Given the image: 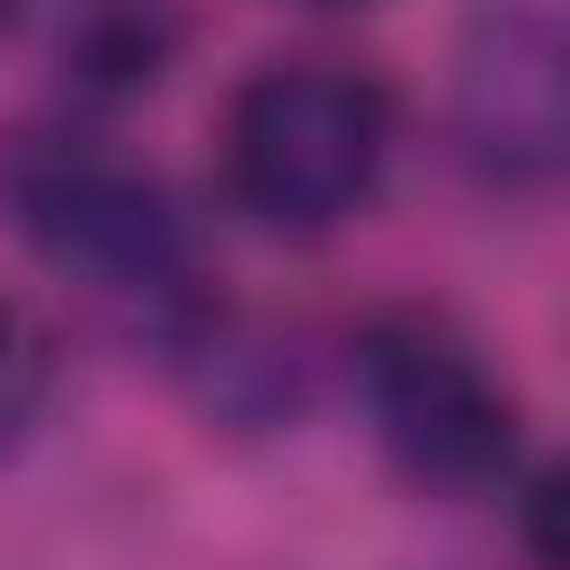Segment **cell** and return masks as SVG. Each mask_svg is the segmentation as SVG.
I'll list each match as a JSON object with an SVG mask.
<instances>
[{
	"label": "cell",
	"mask_w": 570,
	"mask_h": 570,
	"mask_svg": "<svg viewBox=\"0 0 570 570\" xmlns=\"http://www.w3.org/2000/svg\"><path fill=\"white\" fill-rule=\"evenodd\" d=\"M0 223L45 267H62L89 294L142 312L160 338L196 303H214L187 196L160 169H142L134 151H116L107 134H89V125L36 116V125L0 134Z\"/></svg>",
	"instance_id": "cell-1"
},
{
	"label": "cell",
	"mask_w": 570,
	"mask_h": 570,
	"mask_svg": "<svg viewBox=\"0 0 570 570\" xmlns=\"http://www.w3.org/2000/svg\"><path fill=\"white\" fill-rule=\"evenodd\" d=\"M383 169L392 98L356 62H258L223 107V196L276 240H321L356 223Z\"/></svg>",
	"instance_id": "cell-2"
},
{
	"label": "cell",
	"mask_w": 570,
	"mask_h": 570,
	"mask_svg": "<svg viewBox=\"0 0 570 570\" xmlns=\"http://www.w3.org/2000/svg\"><path fill=\"white\" fill-rule=\"evenodd\" d=\"M356 401L374 445L392 454V472L428 499H481L517 472V436L525 410L508 392V374H490L481 338L428 303H383L356 321L347 347Z\"/></svg>",
	"instance_id": "cell-3"
},
{
	"label": "cell",
	"mask_w": 570,
	"mask_h": 570,
	"mask_svg": "<svg viewBox=\"0 0 570 570\" xmlns=\"http://www.w3.org/2000/svg\"><path fill=\"white\" fill-rule=\"evenodd\" d=\"M454 151L472 178L534 196L570 160V45L552 0H481L454 36V80H445Z\"/></svg>",
	"instance_id": "cell-4"
},
{
	"label": "cell",
	"mask_w": 570,
	"mask_h": 570,
	"mask_svg": "<svg viewBox=\"0 0 570 570\" xmlns=\"http://www.w3.org/2000/svg\"><path fill=\"white\" fill-rule=\"evenodd\" d=\"M169 53H178V9H169V0H89V9L71 18V36H62L71 80L98 89V98L151 89V80L169 71Z\"/></svg>",
	"instance_id": "cell-5"
},
{
	"label": "cell",
	"mask_w": 570,
	"mask_h": 570,
	"mask_svg": "<svg viewBox=\"0 0 570 570\" xmlns=\"http://www.w3.org/2000/svg\"><path fill=\"white\" fill-rule=\"evenodd\" d=\"M53 383H62V347H53L45 312L0 294V454L36 436V419L53 410Z\"/></svg>",
	"instance_id": "cell-6"
},
{
	"label": "cell",
	"mask_w": 570,
	"mask_h": 570,
	"mask_svg": "<svg viewBox=\"0 0 570 570\" xmlns=\"http://www.w3.org/2000/svg\"><path fill=\"white\" fill-rule=\"evenodd\" d=\"M517 525H525V561L534 570H561V472H534L517 490Z\"/></svg>",
	"instance_id": "cell-7"
},
{
	"label": "cell",
	"mask_w": 570,
	"mask_h": 570,
	"mask_svg": "<svg viewBox=\"0 0 570 570\" xmlns=\"http://www.w3.org/2000/svg\"><path fill=\"white\" fill-rule=\"evenodd\" d=\"M303 9H356V0H303Z\"/></svg>",
	"instance_id": "cell-8"
}]
</instances>
